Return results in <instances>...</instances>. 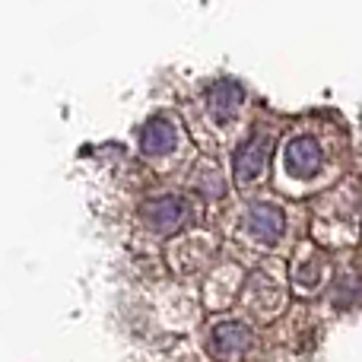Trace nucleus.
Here are the masks:
<instances>
[{"label": "nucleus", "instance_id": "nucleus-6", "mask_svg": "<svg viewBox=\"0 0 362 362\" xmlns=\"http://www.w3.org/2000/svg\"><path fill=\"white\" fill-rule=\"evenodd\" d=\"M245 105V89L235 80H216L206 89V115L216 124H232L242 115Z\"/></svg>", "mask_w": 362, "mask_h": 362}, {"label": "nucleus", "instance_id": "nucleus-2", "mask_svg": "<svg viewBox=\"0 0 362 362\" xmlns=\"http://www.w3.org/2000/svg\"><path fill=\"white\" fill-rule=\"evenodd\" d=\"M270 134L255 131L248 140H242L235 153H232V172H235L238 185H255L257 178L267 172V159H270Z\"/></svg>", "mask_w": 362, "mask_h": 362}, {"label": "nucleus", "instance_id": "nucleus-4", "mask_svg": "<svg viewBox=\"0 0 362 362\" xmlns=\"http://www.w3.org/2000/svg\"><path fill=\"white\" fill-rule=\"evenodd\" d=\"M210 346L219 359L238 362L255 350V334H251V327L242 325V321H219L210 334Z\"/></svg>", "mask_w": 362, "mask_h": 362}, {"label": "nucleus", "instance_id": "nucleus-8", "mask_svg": "<svg viewBox=\"0 0 362 362\" xmlns=\"http://www.w3.org/2000/svg\"><path fill=\"white\" fill-rule=\"evenodd\" d=\"M194 191H197L200 197H206V200L223 197V194H226L223 175H219L213 165H200V169L194 172Z\"/></svg>", "mask_w": 362, "mask_h": 362}, {"label": "nucleus", "instance_id": "nucleus-3", "mask_svg": "<svg viewBox=\"0 0 362 362\" xmlns=\"http://www.w3.org/2000/svg\"><path fill=\"white\" fill-rule=\"evenodd\" d=\"M178 146H181V127L169 115H156V118H150L140 127V153L144 156L163 159L178 153Z\"/></svg>", "mask_w": 362, "mask_h": 362}, {"label": "nucleus", "instance_id": "nucleus-1", "mask_svg": "<svg viewBox=\"0 0 362 362\" xmlns=\"http://www.w3.org/2000/svg\"><path fill=\"white\" fill-rule=\"evenodd\" d=\"M144 216V226L156 235H178L181 229H187L194 219V206L187 197L181 194H156L144 204L140 210Z\"/></svg>", "mask_w": 362, "mask_h": 362}, {"label": "nucleus", "instance_id": "nucleus-5", "mask_svg": "<svg viewBox=\"0 0 362 362\" xmlns=\"http://www.w3.org/2000/svg\"><path fill=\"white\" fill-rule=\"evenodd\" d=\"M321 163H325V150H321V144L315 137H308V134L293 137L286 144V150H283V165H286V172L296 178H312L315 172L321 169Z\"/></svg>", "mask_w": 362, "mask_h": 362}, {"label": "nucleus", "instance_id": "nucleus-7", "mask_svg": "<svg viewBox=\"0 0 362 362\" xmlns=\"http://www.w3.org/2000/svg\"><path fill=\"white\" fill-rule=\"evenodd\" d=\"M245 229H248V235L255 238V242L261 245H276L283 235V229H286V219H283L280 206L274 204H251L248 213H245Z\"/></svg>", "mask_w": 362, "mask_h": 362}]
</instances>
